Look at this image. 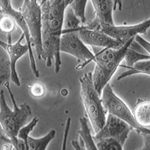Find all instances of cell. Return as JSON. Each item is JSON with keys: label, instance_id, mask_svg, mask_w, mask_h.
Instances as JSON below:
<instances>
[{"label": "cell", "instance_id": "2e32d148", "mask_svg": "<svg viewBox=\"0 0 150 150\" xmlns=\"http://www.w3.org/2000/svg\"><path fill=\"white\" fill-rule=\"evenodd\" d=\"M56 132L51 130L45 136L35 139L28 136L26 143V150H45L50 142L55 138Z\"/></svg>", "mask_w": 150, "mask_h": 150}, {"label": "cell", "instance_id": "83f0119b", "mask_svg": "<svg viewBox=\"0 0 150 150\" xmlns=\"http://www.w3.org/2000/svg\"><path fill=\"white\" fill-rule=\"evenodd\" d=\"M128 48H130L134 51L136 52L137 53L142 54H145V50L144 48H142L140 45L137 43L133 39L130 43Z\"/></svg>", "mask_w": 150, "mask_h": 150}, {"label": "cell", "instance_id": "9a60e30c", "mask_svg": "<svg viewBox=\"0 0 150 150\" xmlns=\"http://www.w3.org/2000/svg\"><path fill=\"white\" fill-rule=\"evenodd\" d=\"M82 25L80 20L76 16L72 7L70 5L67 6L64 12L62 32L79 31Z\"/></svg>", "mask_w": 150, "mask_h": 150}, {"label": "cell", "instance_id": "5bb4252c", "mask_svg": "<svg viewBox=\"0 0 150 150\" xmlns=\"http://www.w3.org/2000/svg\"><path fill=\"white\" fill-rule=\"evenodd\" d=\"M132 114L139 125L145 128H150V101L139 99Z\"/></svg>", "mask_w": 150, "mask_h": 150}, {"label": "cell", "instance_id": "3957f363", "mask_svg": "<svg viewBox=\"0 0 150 150\" xmlns=\"http://www.w3.org/2000/svg\"><path fill=\"white\" fill-rule=\"evenodd\" d=\"M134 38L129 40L118 49L91 46L95 55L94 61L96 64L92 74L93 83L100 96L105 86L108 84L124 59L127 49Z\"/></svg>", "mask_w": 150, "mask_h": 150}, {"label": "cell", "instance_id": "484cf974", "mask_svg": "<svg viewBox=\"0 0 150 150\" xmlns=\"http://www.w3.org/2000/svg\"><path fill=\"white\" fill-rule=\"evenodd\" d=\"M134 40L137 43L140 45L142 48H144L146 50V51L148 52L149 54H150V43H149L148 42L144 39L143 38L140 36L139 35H137L134 38Z\"/></svg>", "mask_w": 150, "mask_h": 150}, {"label": "cell", "instance_id": "8992f818", "mask_svg": "<svg viewBox=\"0 0 150 150\" xmlns=\"http://www.w3.org/2000/svg\"><path fill=\"white\" fill-rule=\"evenodd\" d=\"M101 101L107 112L126 122L139 134H150V129L139 125L126 104L112 90L109 84H106L102 92Z\"/></svg>", "mask_w": 150, "mask_h": 150}, {"label": "cell", "instance_id": "ba28073f", "mask_svg": "<svg viewBox=\"0 0 150 150\" xmlns=\"http://www.w3.org/2000/svg\"><path fill=\"white\" fill-rule=\"evenodd\" d=\"M133 128L130 125L117 117L109 114L104 126L93 139L96 142L102 139H115L124 145L128 138V135Z\"/></svg>", "mask_w": 150, "mask_h": 150}, {"label": "cell", "instance_id": "44dd1931", "mask_svg": "<svg viewBox=\"0 0 150 150\" xmlns=\"http://www.w3.org/2000/svg\"><path fill=\"white\" fill-rule=\"evenodd\" d=\"M125 60L126 61L127 67H132L136 63L143 60H150V55L142 54L133 51L128 48L125 53Z\"/></svg>", "mask_w": 150, "mask_h": 150}, {"label": "cell", "instance_id": "277c9868", "mask_svg": "<svg viewBox=\"0 0 150 150\" xmlns=\"http://www.w3.org/2000/svg\"><path fill=\"white\" fill-rule=\"evenodd\" d=\"M79 81L82 101L94 132L97 134L105 124L107 112L103 106L100 96L94 87L92 73L89 72L85 74Z\"/></svg>", "mask_w": 150, "mask_h": 150}, {"label": "cell", "instance_id": "4dcf8cb0", "mask_svg": "<svg viewBox=\"0 0 150 150\" xmlns=\"http://www.w3.org/2000/svg\"><path fill=\"white\" fill-rule=\"evenodd\" d=\"M72 145L73 146L74 148L76 150H81L80 145L79 143V141H75L73 140L72 142Z\"/></svg>", "mask_w": 150, "mask_h": 150}, {"label": "cell", "instance_id": "1f68e13d", "mask_svg": "<svg viewBox=\"0 0 150 150\" xmlns=\"http://www.w3.org/2000/svg\"><path fill=\"white\" fill-rule=\"evenodd\" d=\"M79 143L80 145L81 148V150H86V148L85 144L84 143V141L83 140V139L81 138L80 136H79Z\"/></svg>", "mask_w": 150, "mask_h": 150}, {"label": "cell", "instance_id": "cb8c5ba5", "mask_svg": "<svg viewBox=\"0 0 150 150\" xmlns=\"http://www.w3.org/2000/svg\"><path fill=\"white\" fill-rule=\"evenodd\" d=\"M39 122V120L36 117L33 118V119L31 121L29 124L26 125L25 126L21 128L18 134V138L21 139L24 141L25 145H26L28 137L29 136V134L32 131L35 127L37 124L38 122Z\"/></svg>", "mask_w": 150, "mask_h": 150}, {"label": "cell", "instance_id": "4316f807", "mask_svg": "<svg viewBox=\"0 0 150 150\" xmlns=\"http://www.w3.org/2000/svg\"><path fill=\"white\" fill-rule=\"evenodd\" d=\"M71 119L68 118L67 121L66 125L65 128V131H64V140L63 145H62V150H65L66 149L67 143L68 138L69 132L70 130V125H71Z\"/></svg>", "mask_w": 150, "mask_h": 150}, {"label": "cell", "instance_id": "ffe728a7", "mask_svg": "<svg viewBox=\"0 0 150 150\" xmlns=\"http://www.w3.org/2000/svg\"><path fill=\"white\" fill-rule=\"evenodd\" d=\"M88 0H71L70 5L73 9L77 17L80 20L82 25L85 24V11Z\"/></svg>", "mask_w": 150, "mask_h": 150}, {"label": "cell", "instance_id": "f546056e", "mask_svg": "<svg viewBox=\"0 0 150 150\" xmlns=\"http://www.w3.org/2000/svg\"><path fill=\"white\" fill-rule=\"evenodd\" d=\"M114 4V11L116 10L117 8H118L119 10L121 11L123 8L122 0H113Z\"/></svg>", "mask_w": 150, "mask_h": 150}, {"label": "cell", "instance_id": "52a82bcc", "mask_svg": "<svg viewBox=\"0 0 150 150\" xmlns=\"http://www.w3.org/2000/svg\"><path fill=\"white\" fill-rule=\"evenodd\" d=\"M60 52L67 53L84 62L79 65L76 69L84 68L86 65L94 61L95 55L87 48L83 42L79 34V31H69L62 33L60 38Z\"/></svg>", "mask_w": 150, "mask_h": 150}, {"label": "cell", "instance_id": "8fae6325", "mask_svg": "<svg viewBox=\"0 0 150 150\" xmlns=\"http://www.w3.org/2000/svg\"><path fill=\"white\" fill-rule=\"evenodd\" d=\"M25 39V35L22 33L17 42H5L0 40V46L7 52L10 58L11 69V78L12 82L18 87L21 86L19 76L16 70V64L18 61L28 52V47L27 44L22 45V41Z\"/></svg>", "mask_w": 150, "mask_h": 150}, {"label": "cell", "instance_id": "9c48e42d", "mask_svg": "<svg viewBox=\"0 0 150 150\" xmlns=\"http://www.w3.org/2000/svg\"><path fill=\"white\" fill-rule=\"evenodd\" d=\"M101 31L114 39L126 43L137 35L146 34L150 28V20L132 26H117L101 23Z\"/></svg>", "mask_w": 150, "mask_h": 150}, {"label": "cell", "instance_id": "d4e9b609", "mask_svg": "<svg viewBox=\"0 0 150 150\" xmlns=\"http://www.w3.org/2000/svg\"><path fill=\"white\" fill-rule=\"evenodd\" d=\"M30 92L34 97L36 98L42 97L45 94V90L42 85L38 83H35L30 87Z\"/></svg>", "mask_w": 150, "mask_h": 150}, {"label": "cell", "instance_id": "d6a6232c", "mask_svg": "<svg viewBox=\"0 0 150 150\" xmlns=\"http://www.w3.org/2000/svg\"><path fill=\"white\" fill-rule=\"evenodd\" d=\"M71 1V0H65V3H66V6H67L70 4V2Z\"/></svg>", "mask_w": 150, "mask_h": 150}, {"label": "cell", "instance_id": "603a6c76", "mask_svg": "<svg viewBox=\"0 0 150 150\" xmlns=\"http://www.w3.org/2000/svg\"><path fill=\"white\" fill-rule=\"evenodd\" d=\"M17 24L9 16L3 15L0 17V31L7 35L11 34L15 30Z\"/></svg>", "mask_w": 150, "mask_h": 150}, {"label": "cell", "instance_id": "7402d4cb", "mask_svg": "<svg viewBox=\"0 0 150 150\" xmlns=\"http://www.w3.org/2000/svg\"><path fill=\"white\" fill-rule=\"evenodd\" d=\"M11 78V69L10 60L0 59V86L4 85L9 82Z\"/></svg>", "mask_w": 150, "mask_h": 150}, {"label": "cell", "instance_id": "4fadbf2b", "mask_svg": "<svg viewBox=\"0 0 150 150\" xmlns=\"http://www.w3.org/2000/svg\"><path fill=\"white\" fill-rule=\"evenodd\" d=\"M95 12L96 18L101 23L115 25L113 19V0H90Z\"/></svg>", "mask_w": 150, "mask_h": 150}, {"label": "cell", "instance_id": "e0dca14e", "mask_svg": "<svg viewBox=\"0 0 150 150\" xmlns=\"http://www.w3.org/2000/svg\"><path fill=\"white\" fill-rule=\"evenodd\" d=\"M120 67L128 69V71L124 72L118 77V81L121 80L125 77L137 74H144L146 75L150 74V60L138 62L132 67H127L126 65H120Z\"/></svg>", "mask_w": 150, "mask_h": 150}, {"label": "cell", "instance_id": "7c38bea8", "mask_svg": "<svg viewBox=\"0 0 150 150\" xmlns=\"http://www.w3.org/2000/svg\"><path fill=\"white\" fill-rule=\"evenodd\" d=\"M79 34L85 44L91 46L118 49L125 44L113 39L100 30L82 29L79 31Z\"/></svg>", "mask_w": 150, "mask_h": 150}, {"label": "cell", "instance_id": "ac0fdd59", "mask_svg": "<svg viewBox=\"0 0 150 150\" xmlns=\"http://www.w3.org/2000/svg\"><path fill=\"white\" fill-rule=\"evenodd\" d=\"M79 122L81 129L79 131L78 133L84 141L86 150H98L91 134L90 128L88 124V119L85 117L81 118L79 119Z\"/></svg>", "mask_w": 150, "mask_h": 150}, {"label": "cell", "instance_id": "f1b7e54d", "mask_svg": "<svg viewBox=\"0 0 150 150\" xmlns=\"http://www.w3.org/2000/svg\"><path fill=\"white\" fill-rule=\"evenodd\" d=\"M144 138L143 147L142 150H150V134H141Z\"/></svg>", "mask_w": 150, "mask_h": 150}, {"label": "cell", "instance_id": "30bf717a", "mask_svg": "<svg viewBox=\"0 0 150 150\" xmlns=\"http://www.w3.org/2000/svg\"><path fill=\"white\" fill-rule=\"evenodd\" d=\"M0 14L9 16L14 19L16 24L22 31L25 35L26 44L28 47V53L30 62V66L32 70L37 68L36 61L32 50V46L31 44L30 35L26 23L24 21L22 14L20 11L16 10L12 4V0H4L0 2Z\"/></svg>", "mask_w": 150, "mask_h": 150}, {"label": "cell", "instance_id": "5b68a950", "mask_svg": "<svg viewBox=\"0 0 150 150\" xmlns=\"http://www.w3.org/2000/svg\"><path fill=\"white\" fill-rule=\"evenodd\" d=\"M20 12L24 18L30 35L32 46L38 58L44 59L42 44V20L40 4L37 0H24Z\"/></svg>", "mask_w": 150, "mask_h": 150}, {"label": "cell", "instance_id": "6da1fadb", "mask_svg": "<svg viewBox=\"0 0 150 150\" xmlns=\"http://www.w3.org/2000/svg\"><path fill=\"white\" fill-rule=\"evenodd\" d=\"M42 20V44L46 66L50 67L55 59L56 73L60 71V38L63 30L65 0H41Z\"/></svg>", "mask_w": 150, "mask_h": 150}, {"label": "cell", "instance_id": "7a4b0ae2", "mask_svg": "<svg viewBox=\"0 0 150 150\" xmlns=\"http://www.w3.org/2000/svg\"><path fill=\"white\" fill-rule=\"evenodd\" d=\"M4 86L9 92L14 109L12 111L8 106L4 91L2 90L0 91V125L2 131L6 137L1 136V139L4 142L11 144L15 150H17L18 134L21 128L25 126L32 116V112L31 108L26 103L21 105L19 107L17 106L10 82H6Z\"/></svg>", "mask_w": 150, "mask_h": 150}, {"label": "cell", "instance_id": "d6986e66", "mask_svg": "<svg viewBox=\"0 0 150 150\" xmlns=\"http://www.w3.org/2000/svg\"><path fill=\"white\" fill-rule=\"evenodd\" d=\"M96 146L99 150H122L123 145L115 139H102L95 142Z\"/></svg>", "mask_w": 150, "mask_h": 150}]
</instances>
